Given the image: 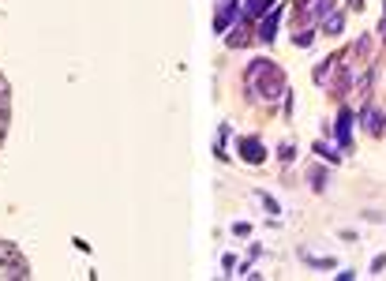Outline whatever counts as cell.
<instances>
[{
	"mask_svg": "<svg viewBox=\"0 0 386 281\" xmlns=\"http://www.w3.org/2000/svg\"><path fill=\"white\" fill-rule=\"evenodd\" d=\"M244 83H248V94H252V98H259V101H267V106H274V101H281L289 94L285 71H281L274 60H267V56H255V60L248 64Z\"/></svg>",
	"mask_w": 386,
	"mask_h": 281,
	"instance_id": "1",
	"label": "cell"
},
{
	"mask_svg": "<svg viewBox=\"0 0 386 281\" xmlns=\"http://www.w3.org/2000/svg\"><path fill=\"white\" fill-rule=\"evenodd\" d=\"M0 278H30V262L8 240H0Z\"/></svg>",
	"mask_w": 386,
	"mask_h": 281,
	"instance_id": "2",
	"label": "cell"
},
{
	"mask_svg": "<svg viewBox=\"0 0 386 281\" xmlns=\"http://www.w3.org/2000/svg\"><path fill=\"white\" fill-rule=\"evenodd\" d=\"M281 15H285V12H281V8L274 4V8H270V12H267V15H263V19H259V27H255V38H259L263 45H270V42H274V38H278Z\"/></svg>",
	"mask_w": 386,
	"mask_h": 281,
	"instance_id": "3",
	"label": "cell"
},
{
	"mask_svg": "<svg viewBox=\"0 0 386 281\" xmlns=\"http://www.w3.org/2000/svg\"><path fill=\"white\" fill-rule=\"evenodd\" d=\"M252 38H255L252 19H240L237 27H229V30H225V45H229V49H244V45L252 42Z\"/></svg>",
	"mask_w": 386,
	"mask_h": 281,
	"instance_id": "4",
	"label": "cell"
},
{
	"mask_svg": "<svg viewBox=\"0 0 386 281\" xmlns=\"http://www.w3.org/2000/svg\"><path fill=\"white\" fill-rule=\"evenodd\" d=\"M334 135H337V147L349 154L352 150V112L341 106V112H337V120H334Z\"/></svg>",
	"mask_w": 386,
	"mask_h": 281,
	"instance_id": "5",
	"label": "cell"
},
{
	"mask_svg": "<svg viewBox=\"0 0 386 281\" xmlns=\"http://www.w3.org/2000/svg\"><path fill=\"white\" fill-rule=\"evenodd\" d=\"M360 127H364V132L372 135V139H379V135H383V127H386V124H383V109L367 101V106L360 109Z\"/></svg>",
	"mask_w": 386,
	"mask_h": 281,
	"instance_id": "6",
	"label": "cell"
},
{
	"mask_svg": "<svg viewBox=\"0 0 386 281\" xmlns=\"http://www.w3.org/2000/svg\"><path fill=\"white\" fill-rule=\"evenodd\" d=\"M8 124H12V86H8V79L0 75V147H4Z\"/></svg>",
	"mask_w": 386,
	"mask_h": 281,
	"instance_id": "7",
	"label": "cell"
},
{
	"mask_svg": "<svg viewBox=\"0 0 386 281\" xmlns=\"http://www.w3.org/2000/svg\"><path fill=\"white\" fill-rule=\"evenodd\" d=\"M240 158H244L248 165H263L267 162V150H263V143L255 139V135H248V139H240Z\"/></svg>",
	"mask_w": 386,
	"mask_h": 281,
	"instance_id": "8",
	"label": "cell"
},
{
	"mask_svg": "<svg viewBox=\"0 0 386 281\" xmlns=\"http://www.w3.org/2000/svg\"><path fill=\"white\" fill-rule=\"evenodd\" d=\"M300 12L308 15L311 27H315V23H323L326 15H334V12H337V4H334V0H308V4L300 8Z\"/></svg>",
	"mask_w": 386,
	"mask_h": 281,
	"instance_id": "9",
	"label": "cell"
},
{
	"mask_svg": "<svg viewBox=\"0 0 386 281\" xmlns=\"http://www.w3.org/2000/svg\"><path fill=\"white\" fill-rule=\"evenodd\" d=\"M237 12H240L237 0H221V4H218V15H214V30H218V34H225V30L232 27V19H237Z\"/></svg>",
	"mask_w": 386,
	"mask_h": 281,
	"instance_id": "10",
	"label": "cell"
},
{
	"mask_svg": "<svg viewBox=\"0 0 386 281\" xmlns=\"http://www.w3.org/2000/svg\"><path fill=\"white\" fill-rule=\"evenodd\" d=\"M337 64H341V53L326 56V60H323V64H319V68H315V75H311V79H315L319 86H326V83H330V71L337 68Z\"/></svg>",
	"mask_w": 386,
	"mask_h": 281,
	"instance_id": "11",
	"label": "cell"
},
{
	"mask_svg": "<svg viewBox=\"0 0 386 281\" xmlns=\"http://www.w3.org/2000/svg\"><path fill=\"white\" fill-rule=\"evenodd\" d=\"M270 8H274V4H270V0H244V19L259 23V19H263V15H267V12H270Z\"/></svg>",
	"mask_w": 386,
	"mask_h": 281,
	"instance_id": "12",
	"label": "cell"
},
{
	"mask_svg": "<svg viewBox=\"0 0 386 281\" xmlns=\"http://www.w3.org/2000/svg\"><path fill=\"white\" fill-rule=\"evenodd\" d=\"M319 27H323V34H341V30H345V12H334V15H326V19L319 23Z\"/></svg>",
	"mask_w": 386,
	"mask_h": 281,
	"instance_id": "13",
	"label": "cell"
},
{
	"mask_svg": "<svg viewBox=\"0 0 386 281\" xmlns=\"http://www.w3.org/2000/svg\"><path fill=\"white\" fill-rule=\"evenodd\" d=\"M308 180H311V188H315V191H326V169L323 165H311L308 169Z\"/></svg>",
	"mask_w": 386,
	"mask_h": 281,
	"instance_id": "14",
	"label": "cell"
},
{
	"mask_svg": "<svg viewBox=\"0 0 386 281\" xmlns=\"http://www.w3.org/2000/svg\"><path fill=\"white\" fill-rule=\"evenodd\" d=\"M315 154H323L326 162H341V154H337V150L330 147V143H315Z\"/></svg>",
	"mask_w": 386,
	"mask_h": 281,
	"instance_id": "15",
	"label": "cell"
},
{
	"mask_svg": "<svg viewBox=\"0 0 386 281\" xmlns=\"http://www.w3.org/2000/svg\"><path fill=\"white\" fill-rule=\"evenodd\" d=\"M311 42H315V34H311V30H300V34L293 38V45H300V49H304V45H311Z\"/></svg>",
	"mask_w": 386,
	"mask_h": 281,
	"instance_id": "16",
	"label": "cell"
},
{
	"mask_svg": "<svg viewBox=\"0 0 386 281\" xmlns=\"http://www.w3.org/2000/svg\"><path fill=\"white\" fill-rule=\"evenodd\" d=\"M278 158H281V162H293V158H296V147H293V143H285V147L278 150Z\"/></svg>",
	"mask_w": 386,
	"mask_h": 281,
	"instance_id": "17",
	"label": "cell"
},
{
	"mask_svg": "<svg viewBox=\"0 0 386 281\" xmlns=\"http://www.w3.org/2000/svg\"><path fill=\"white\" fill-rule=\"evenodd\" d=\"M367 49H372V34H364V38H360V42H357V49H352V53H357V56H364Z\"/></svg>",
	"mask_w": 386,
	"mask_h": 281,
	"instance_id": "18",
	"label": "cell"
},
{
	"mask_svg": "<svg viewBox=\"0 0 386 281\" xmlns=\"http://www.w3.org/2000/svg\"><path fill=\"white\" fill-rule=\"evenodd\" d=\"M232 232H237V236H248V232H252V225H248V221H237V225H232Z\"/></svg>",
	"mask_w": 386,
	"mask_h": 281,
	"instance_id": "19",
	"label": "cell"
},
{
	"mask_svg": "<svg viewBox=\"0 0 386 281\" xmlns=\"http://www.w3.org/2000/svg\"><path fill=\"white\" fill-rule=\"evenodd\" d=\"M259 199H263V206H267L270 214H281V210H278V203H274V199H270V195H259Z\"/></svg>",
	"mask_w": 386,
	"mask_h": 281,
	"instance_id": "20",
	"label": "cell"
}]
</instances>
